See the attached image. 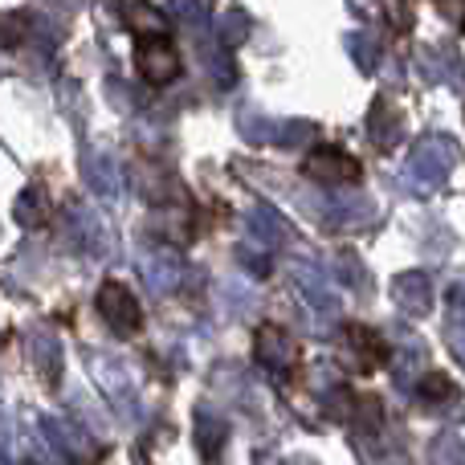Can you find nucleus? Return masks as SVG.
<instances>
[{
  "mask_svg": "<svg viewBox=\"0 0 465 465\" xmlns=\"http://www.w3.org/2000/svg\"><path fill=\"white\" fill-rule=\"evenodd\" d=\"M180 70H184V62H180V49L168 29L139 33L135 37V74L147 86H168V82L180 78Z\"/></svg>",
  "mask_w": 465,
  "mask_h": 465,
  "instance_id": "f257e3e1",
  "label": "nucleus"
},
{
  "mask_svg": "<svg viewBox=\"0 0 465 465\" xmlns=\"http://www.w3.org/2000/svg\"><path fill=\"white\" fill-rule=\"evenodd\" d=\"M94 311L106 327L114 331L119 339H135L143 331V306H139L135 290L119 278H106L94 294Z\"/></svg>",
  "mask_w": 465,
  "mask_h": 465,
  "instance_id": "f03ea898",
  "label": "nucleus"
},
{
  "mask_svg": "<svg viewBox=\"0 0 465 465\" xmlns=\"http://www.w3.org/2000/svg\"><path fill=\"white\" fill-rule=\"evenodd\" d=\"M302 176L314 180V184L339 188V184H355V180L363 176V163L355 160L351 152H343L339 143H319V147H311V152H306Z\"/></svg>",
  "mask_w": 465,
  "mask_h": 465,
  "instance_id": "7ed1b4c3",
  "label": "nucleus"
},
{
  "mask_svg": "<svg viewBox=\"0 0 465 465\" xmlns=\"http://www.w3.org/2000/svg\"><path fill=\"white\" fill-rule=\"evenodd\" d=\"M343 347H347V363L360 376H376L380 368H388V339L376 327H363V322H347L343 327Z\"/></svg>",
  "mask_w": 465,
  "mask_h": 465,
  "instance_id": "20e7f679",
  "label": "nucleus"
},
{
  "mask_svg": "<svg viewBox=\"0 0 465 465\" xmlns=\"http://www.w3.org/2000/svg\"><path fill=\"white\" fill-rule=\"evenodd\" d=\"M257 360L273 371H294L298 368V343L278 327V322H265V327H257Z\"/></svg>",
  "mask_w": 465,
  "mask_h": 465,
  "instance_id": "39448f33",
  "label": "nucleus"
},
{
  "mask_svg": "<svg viewBox=\"0 0 465 465\" xmlns=\"http://www.w3.org/2000/svg\"><path fill=\"white\" fill-rule=\"evenodd\" d=\"M458 396H461L458 380L445 376V371H429V376L420 380V388H417V401L429 404V409H445V404H453Z\"/></svg>",
  "mask_w": 465,
  "mask_h": 465,
  "instance_id": "423d86ee",
  "label": "nucleus"
},
{
  "mask_svg": "<svg viewBox=\"0 0 465 465\" xmlns=\"http://www.w3.org/2000/svg\"><path fill=\"white\" fill-rule=\"evenodd\" d=\"M25 33H29V16L25 13H0V49H13L25 41Z\"/></svg>",
  "mask_w": 465,
  "mask_h": 465,
  "instance_id": "0eeeda50",
  "label": "nucleus"
},
{
  "mask_svg": "<svg viewBox=\"0 0 465 465\" xmlns=\"http://www.w3.org/2000/svg\"><path fill=\"white\" fill-rule=\"evenodd\" d=\"M380 5H384V13H388V25H392L396 33H409V25H412V16H409L412 0H380Z\"/></svg>",
  "mask_w": 465,
  "mask_h": 465,
  "instance_id": "6e6552de",
  "label": "nucleus"
},
{
  "mask_svg": "<svg viewBox=\"0 0 465 465\" xmlns=\"http://www.w3.org/2000/svg\"><path fill=\"white\" fill-rule=\"evenodd\" d=\"M437 8H441L445 21H453L458 29H465V0H433Z\"/></svg>",
  "mask_w": 465,
  "mask_h": 465,
  "instance_id": "1a4fd4ad",
  "label": "nucleus"
}]
</instances>
